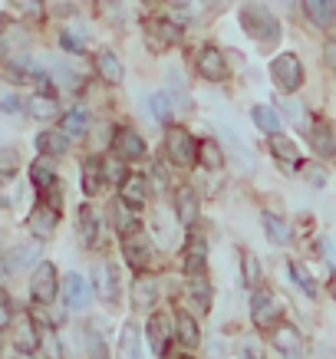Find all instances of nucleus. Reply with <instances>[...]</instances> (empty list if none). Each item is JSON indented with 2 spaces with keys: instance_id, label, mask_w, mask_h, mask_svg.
Instances as JSON below:
<instances>
[{
  "instance_id": "nucleus-1",
  "label": "nucleus",
  "mask_w": 336,
  "mask_h": 359,
  "mask_svg": "<svg viewBox=\"0 0 336 359\" xmlns=\"http://www.w3.org/2000/svg\"><path fill=\"white\" fill-rule=\"evenodd\" d=\"M238 17H241V27H244V33H248L250 40H257V43H264V46H274L281 40V23H277V17H274L271 11H264L257 4H248V7H241Z\"/></svg>"
},
{
  "instance_id": "nucleus-2",
  "label": "nucleus",
  "mask_w": 336,
  "mask_h": 359,
  "mask_svg": "<svg viewBox=\"0 0 336 359\" xmlns=\"http://www.w3.org/2000/svg\"><path fill=\"white\" fill-rule=\"evenodd\" d=\"M165 152H168L175 168H191L198 162L201 142H195V135L188 129H182V126H168L165 129Z\"/></svg>"
},
{
  "instance_id": "nucleus-3",
  "label": "nucleus",
  "mask_w": 336,
  "mask_h": 359,
  "mask_svg": "<svg viewBox=\"0 0 336 359\" xmlns=\"http://www.w3.org/2000/svg\"><path fill=\"white\" fill-rule=\"evenodd\" d=\"M122 257L129 264L135 273H145L152 271L155 264V248H152V238L145 234V231H132L122 238Z\"/></svg>"
},
{
  "instance_id": "nucleus-4",
  "label": "nucleus",
  "mask_w": 336,
  "mask_h": 359,
  "mask_svg": "<svg viewBox=\"0 0 336 359\" xmlns=\"http://www.w3.org/2000/svg\"><path fill=\"white\" fill-rule=\"evenodd\" d=\"M53 264H36V271L30 273V300L36 306H50L56 300V290H60V277H56Z\"/></svg>"
},
{
  "instance_id": "nucleus-5",
  "label": "nucleus",
  "mask_w": 336,
  "mask_h": 359,
  "mask_svg": "<svg viewBox=\"0 0 336 359\" xmlns=\"http://www.w3.org/2000/svg\"><path fill=\"white\" fill-rule=\"evenodd\" d=\"M271 76H274V83H277V89L297 93V89L304 86V63L293 53H283L271 63Z\"/></svg>"
},
{
  "instance_id": "nucleus-6",
  "label": "nucleus",
  "mask_w": 336,
  "mask_h": 359,
  "mask_svg": "<svg viewBox=\"0 0 336 359\" xmlns=\"http://www.w3.org/2000/svg\"><path fill=\"white\" fill-rule=\"evenodd\" d=\"M281 316H283V306L281 300L274 294H267V290H254L250 294V320H254V327H274V323H281Z\"/></svg>"
},
{
  "instance_id": "nucleus-7",
  "label": "nucleus",
  "mask_w": 336,
  "mask_h": 359,
  "mask_svg": "<svg viewBox=\"0 0 336 359\" xmlns=\"http://www.w3.org/2000/svg\"><path fill=\"white\" fill-rule=\"evenodd\" d=\"M271 346L281 353L283 359H304V337L297 333V327L293 323H274L271 327Z\"/></svg>"
},
{
  "instance_id": "nucleus-8",
  "label": "nucleus",
  "mask_w": 336,
  "mask_h": 359,
  "mask_svg": "<svg viewBox=\"0 0 336 359\" xmlns=\"http://www.w3.org/2000/svg\"><path fill=\"white\" fill-rule=\"evenodd\" d=\"M172 333H175V320L159 310V313L149 316V323H145V339H149V349H152L155 356H168V346H172Z\"/></svg>"
},
{
  "instance_id": "nucleus-9",
  "label": "nucleus",
  "mask_w": 336,
  "mask_h": 359,
  "mask_svg": "<svg viewBox=\"0 0 336 359\" xmlns=\"http://www.w3.org/2000/svg\"><path fill=\"white\" fill-rule=\"evenodd\" d=\"M56 228H60V211H56L53 205H46V201L33 205V211L27 215V231H30L33 238L50 241L56 234Z\"/></svg>"
},
{
  "instance_id": "nucleus-10",
  "label": "nucleus",
  "mask_w": 336,
  "mask_h": 359,
  "mask_svg": "<svg viewBox=\"0 0 336 359\" xmlns=\"http://www.w3.org/2000/svg\"><path fill=\"white\" fill-rule=\"evenodd\" d=\"M184 273H208V238L201 231H191L184 238V257H182Z\"/></svg>"
},
{
  "instance_id": "nucleus-11",
  "label": "nucleus",
  "mask_w": 336,
  "mask_h": 359,
  "mask_svg": "<svg viewBox=\"0 0 336 359\" xmlns=\"http://www.w3.org/2000/svg\"><path fill=\"white\" fill-rule=\"evenodd\" d=\"M195 69L205 79H211V83H224V79H228V73H231V69H228V60H224V53H221L217 46H205V50L198 53Z\"/></svg>"
},
{
  "instance_id": "nucleus-12",
  "label": "nucleus",
  "mask_w": 336,
  "mask_h": 359,
  "mask_svg": "<svg viewBox=\"0 0 336 359\" xmlns=\"http://www.w3.org/2000/svg\"><path fill=\"white\" fill-rule=\"evenodd\" d=\"M109 168L106 158H99V155H89L86 162H83V195L96 198L102 188L109 185Z\"/></svg>"
},
{
  "instance_id": "nucleus-13",
  "label": "nucleus",
  "mask_w": 336,
  "mask_h": 359,
  "mask_svg": "<svg viewBox=\"0 0 336 359\" xmlns=\"http://www.w3.org/2000/svg\"><path fill=\"white\" fill-rule=\"evenodd\" d=\"M112 149H116V155H119L122 162H139L142 155H145V142H142V135L132 126H122L112 135Z\"/></svg>"
},
{
  "instance_id": "nucleus-14",
  "label": "nucleus",
  "mask_w": 336,
  "mask_h": 359,
  "mask_svg": "<svg viewBox=\"0 0 336 359\" xmlns=\"http://www.w3.org/2000/svg\"><path fill=\"white\" fill-rule=\"evenodd\" d=\"M96 290H99V297H102L109 306L122 304V273H119L116 264H102V267H99Z\"/></svg>"
},
{
  "instance_id": "nucleus-15",
  "label": "nucleus",
  "mask_w": 336,
  "mask_h": 359,
  "mask_svg": "<svg viewBox=\"0 0 336 359\" xmlns=\"http://www.w3.org/2000/svg\"><path fill=\"white\" fill-rule=\"evenodd\" d=\"M63 300L69 310H86L89 300H93V294H89V283L83 280V273H66V280H63Z\"/></svg>"
},
{
  "instance_id": "nucleus-16",
  "label": "nucleus",
  "mask_w": 336,
  "mask_h": 359,
  "mask_svg": "<svg viewBox=\"0 0 336 359\" xmlns=\"http://www.w3.org/2000/svg\"><path fill=\"white\" fill-rule=\"evenodd\" d=\"M175 215H178V221H182L184 228H195L198 224L201 201H198L195 188H178V191H175Z\"/></svg>"
},
{
  "instance_id": "nucleus-17",
  "label": "nucleus",
  "mask_w": 336,
  "mask_h": 359,
  "mask_svg": "<svg viewBox=\"0 0 336 359\" xmlns=\"http://www.w3.org/2000/svg\"><path fill=\"white\" fill-rule=\"evenodd\" d=\"M184 290H188V300L195 304L198 313H208V310H211V304H215V287H211V280H208L205 273H191L188 283H184Z\"/></svg>"
},
{
  "instance_id": "nucleus-18",
  "label": "nucleus",
  "mask_w": 336,
  "mask_h": 359,
  "mask_svg": "<svg viewBox=\"0 0 336 359\" xmlns=\"http://www.w3.org/2000/svg\"><path fill=\"white\" fill-rule=\"evenodd\" d=\"M159 304V280L149 277V273H139L132 280V306L135 310H152Z\"/></svg>"
},
{
  "instance_id": "nucleus-19",
  "label": "nucleus",
  "mask_w": 336,
  "mask_h": 359,
  "mask_svg": "<svg viewBox=\"0 0 336 359\" xmlns=\"http://www.w3.org/2000/svg\"><path fill=\"white\" fill-rule=\"evenodd\" d=\"M119 198L132 208L145 205V201H149V182H145V175H135V172L126 175L119 182Z\"/></svg>"
},
{
  "instance_id": "nucleus-20",
  "label": "nucleus",
  "mask_w": 336,
  "mask_h": 359,
  "mask_svg": "<svg viewBox=\"0 0 336 359\" xmlns=\"http://www.w3.org/2000/svg\"><path fill=\"white\" fill-rule=\"evenodd\" d=\"M30 182H33V188H36L40 195H43L46 188L60 185V178H56V162H53V155H40V158L30 165Z\"/></svg>"
},
{
  "instance_id": "nucleus-21",
  "label": "nucleus",
  "mask_w": 336,
  "mask_h": 359,
  "mask_svg": "<svg viewBox=\"0 0 336 359\" xmlns=\"http://www.w3.org/2000/svg\"><path fill=\"white\" fill-rule=\"evenodd\" d=\"M175 337H178V343H182L184 349H195L198 343H201V330H198L195 316L188 313V310H175Z\"/></svg>"
},
{
  "instance_id": "nucleus-22",
  "label": "nucleus",
  "mask_w": 336,
  "mask_h": 359,
  "mask_svg": "<svg viewBox=\"0 0 336 359\" xmlns=\"http://www.w3.org/2000/svg\"><path fill=\"white\" fill-rule=\"evenodd\" d=\"M145 33H149L152 50H159V53H162L165 46H172L182 40V27H175V23H168V20H152L145 27Z\"/></svg>"
},
{
  "instance_id": "nucleus-23",
  "label": "nucleus",
  "mask_w": 336,
  "mask_h": 359,
  "mask_svg": "<svg viewBox=\"0 0 336 359\" xmlns=\"http://www.w3.org/2000/svg\"><path fill=\"white\" fill-rule=\"evenodd\" d=\"M76 234L83 238L86 248H96L99 244V211L93 205H83L76 211Z\"/></svg>"
},
{
  "instance_id": "nucleus-24",
  "label": "nucleus",
  "mask_w": 336,
  "mask_h": 359,
  "mask_svg": "<svg viewBox=\"0 0 336 359\" xmlns=\"http://www.w3.org/2000/svg\"><path fill=\"white\" fill-rule=\"evenodd\" d=\"M310 139H314V152L320 158H336V132L330 129L326 119H316L310 126Z\"/></svg>"
},
{
  "instance_id": "nucleus-25",
  "label": "nucleus",
  "mask_w": 336,
  "mask_h": 359,
  "mask_svg": "<svg viewBox=\"0 0 336 359\" xmlns=\"http://www.w3.org/2000/svg\"><path fill=\"white\" fill-rule=\"evenodd\" d=\"M23 109L30 112L33 119L50 122V119H56V116H60V102H56V96H50V93H33V96H27Z\"/></svg>"
},
{
  "instance_id": "nucleus-26",
  "label": "nucleus",
  "mask_w": 336,
  "mask_h": 359,
  "mask_svg": "<svg viewBox=\"0 0 336 359\" xmlns=\"http://www.w3.org/2000/svg\"><path fill=\"white\" fill-rule=\"evenodd\" d=\"M271 152H274V158H277V162L281 165H287V168H297V172H300V149H297V142H290L287 139V135H281V132H277V135H271Z\"/></svg>"
},
{
  "instance_id": "nucleus-27",
  "label": "nucleus",
  "mask_w": 336,
  "mask_h": 359,
  "mask_svg": "<svg viewBox=\"0 0 336 359\" xmlns=\"http://www.w3.org/2000/svg\"><path fill=\"white\" fill-rule=\"evenodd\" d=\"M96 73H99L102 79H106L109 86H119L122 79H126V69H122L119 56L109 53V50H102V53L96 56Z\"/></svg>"
},
{
  "instance_id": "nucleus-28",
  "label": "nucleus",
  "mask_w": 336,
  "mask_h": 359,
  "mask_svg": "<svg viewBox=\"0 0 336 359\" xmlns=\"http://www.w3.org/2000/svg\"><path fill=\"white\" fill-rule=\"evenodd\" d=\"M36 149H40V155H53V158H60V155L69 149V142H66V132L63 129H46L36 135Z\"/></svg>"
},
{
  "instance_id": "nucleus-29",
  "label": "nucleus",
  "mask_w": 336,
  "mask_h": 359,
  "mask_svg": "<svg viewBox=\"0 0 336 359\" xmlns=\"http://www.w3.org/2000/svg\"><path fill=\"white\" fill-rule=\"evenodd\" d=\"M304 11L316 27H333L336 23V4L333 0H304Z\"/></svg>"
},
{
  "instance_id": "nucleus-30",
  "label": "nucleus",
  "mask_w": 336,
  "mask_h": 359,
  "mask_svg": "<svg viewBox=\"0 0 336 359\" xmlns=\"http://www.w3.org/2000/svg\"><path fill=\"white\" fill-rule=\"evenodd\" d=\"M60 129L69 135V139H83L89 132V112L86 109H69L66 116H60Z\"/></svg>"
},
{
  "instance_id": "nucleus-31",
  "label": "nucleus",
  "mask_w": 336,
  "mask_h": 359,
  "mask_svg": "<svg viewBox=\"0 0 336 359\" xmlns=\"http://www.w3.org/2000/svg\"><path fill=\"white\" fill-rule=\"evenodd\" d=\"M13 330V343H17V349H36V339H40V327H36V320H33L30 313L23 316Z\"/></svg>"
},
{
  "instance_id": "nucleus-32",
  "label": "nucleus",
  "mask_w": 336,
  "mask_h": 359,
  "mask_svg": "<svg viewBox=\"0 0 336 359\" xmlns=\"http://www.w3.org/2000/svg\"><path fill=\"white\" fill-rule=\"evenodd\" d=\"M260 221H264V231H267V238H271L274 244H290L293 231H290V224H287L281 215H274V211H264V215H260Z\"/></svg>"
},
{
  "instance_id": "nucleus-33",
  "label": "nucleus",
  "mask_w": 336,
  "mask_h": 359,
  "mask_svg": "<svg viewBox=\"0 0 336 359\" xmlns=\"http://www.w3.org/2000/svg\"><path fill=\"white\" fill-rule=\"evenodd\" d=\"M119 353L122 359H142V339H139V327L135 323H126L119 333Z\"/></svg>"
},
{
  "instance_id": "nucleus-34",
  "label": "nucleus",
  "mask_w": 336,
  "mask_h": 359,
  "mask_svg": "<svg viewBox=\"0 0 336 359\" xmlns=\"http://www.w3.org/2000/svg\"><path fill=\"white\" fill-rule=\"evenodd\" d=\"M36 353H40V359H63V343H60V337L53 333V327H40V339H36Z\"/></svg>"
},
{
  "instance_id": "nucleus-35",
  "label": "nucleus",
  "mask_w": 336,
  "mask_h": 359,
  "mask_svg": "<svg viewBox=\"0 0 336 359\" xmlns=\"http://www.w3.org/2000/svg\"><path fill=\"white\" fill-rule=\"evenodd\" d=\"M40 257V244H20V248H13L7 257H4V271L11 273L17 271V267H23V264H30Z\"/></svg>"
},
{
  "instance_id": "nucleus-36",
  "label": "nucleus",
  "mask_w": 336,
  "mask_h": 359,
  "mask_svg": "<svg viewBox=\"0 0 336 359\" xmlns=\"http://www.w3.org/2000/svg\"><path fill=\"white\" fill-rule=\"evenodd\" d=\"M250 119H254V126H257L260 132H267V135H277V132H281V116H277L271 106H254V109H250Z\"/></svg>"
},
{
  "instance_id": "nucleus-37",
  "label": "nucleus",
  "mask_w": 336,
  "mask_h": 359,
  "mask_svg": "<svg viewBox=\"0 0 336 359\" xmlns=\"http://www.w3.org/2000/svg\"><path fill=\"white\" fill-rule=\"evenodd\" d=\"M198 162H201V168H208V172H221L224 168V152H221V145L217 142H201V152H198Z\"/></svg>"
},
{
  "instance_id": "nucleus-38",
  "label": "nucleus",
  "mask_w": 336,
  "mask_h": 359,
  "mask_svg": "<svg viewBox=\"0 0 336 359\" xmlns=\"http://www.w3.org/2000/svg\"><path fill=\"white\" fill-rule=\"evenodd\" d=\"M116 228H119V234L126 238V234H132V231H142L139 218H135V208L126 205L119 198V205H116Z\"/></svg>"
},
{
  "instance_id": "nucleus-39",
  "label": "nucleus",
  "mask_w": 336,
  "mask_h": 359,
  "mask_svg": "<svg viewBox=\"0 0 336 359\" xmlns=\"http://www.w3.org/2000/svg\"><path fill=\"white\" fill-rule=\"evenodd\" d=\"M241 273H244V287L257 290L260 287V261H257V254L241 250Z\"/></svg>"
},
{
  "instance_id": "nucleus-40",
  "label": "nucleus",
  "mask_w": 336,
  "mask_h": 359,
  "mask_svg": "<svg viewBox=\"0 0 336 359\" xmlns=\"http://www.w3.org/2000/svg\"><path fill=\"white\" fill-rule=\"evenodd\" d=\"M287 277H290V280L297 283V287H300V290H304L307 297H316V280H314V277H310V273H307V267H304V264L290 261V264H287Z\"/></svg>"
},
{
  "instance_id": "nucleus-41",
  "label": "nucleus",
  "mask_w": 336,
  "mask_h": 359,
  "mask_svg": "<svg viewBox=\"0 0 336 359\" xmlns=\"http://www.w3.org/2000/svg\"><path fill=\"white\" fill-rule=\"evenodd\" d=\"M149 106H152L155 119L162 122V126H168V122H172V102H168V96H165V93H155V96L149 99Z\"/></svg>"
},
{
  "instance_id": "nucleus-42",
  "label": "nucleus",
  "mask_w": 336,
  "mask_h": 359,
  "mask_svg": "<svg viewBox=\"0 0 336 359\" xmlns=\"http://www.w3.org/2000/svg\"><path fill=\"white\" fill-rule=\"evenodd\" d=\"M300 175H304L307 185H314V188H323L326 185V172L316 162H304V165H300Z\"/></svg>"
},
{
  "instance_id": "nucleus-43",
  "label": "nucleus",
  "mask_w": 336,
  "mask_h": 359,
  "mask_svg": "<svg viewBox=\"0 0 336 359\" xmlns=\"http://www.w3.org/2000/svg\"><path fill=\"white\" fill-rule=\"evenodd\" d=\"M60 43L66 46V50H69V53H83V50H86V36H83V33H73V30H66L63 36H60Z\"/></svg>"
},
{
  "instance_id": "nucleus-44",
  "label": "nucleus",
  "mask_w": 336,
  "mask_h": 359,
  "mask_svg": "<svg viewBox=\"0 0 336 359\" xmlns=\"http://www.w3.org/2000/svg\"><path fill=\"white\" fill-rule=\"evenodd\" d=\"M20 13H30V17H43V0H11Z\"/></svg>"
},
{
  "instance_id": "nucleus-45",
  "label": "nucleus",
  "mask_w": 336,
  "mask_h": 359,
  "mask_svg": "<svg viewBox=\"0 0 336 359\" xmlns=\"http://www.w3.org/2000/svg\"><path fill=\"white\" fill-rule=\"evenodd\" d=\"M0 168H4V178H11V175L17 172V155H13V149H4V162H0Z\"/></svg>"
},
{
  "instance_id": "nucleus-46",
  "label": "nucleus",
  "mask_w": 336,
  "mask_h": 359,
  "mask_svg": "<svg viewBox=\"0 0 336 359\" xmlns=\"http://www.w3.org/2000/svg\"><path fill=\"white\" fill-rule=\"evenodd\" d=\"M323 60L330 63V69H336V40H333V36H330V40H326V46H323Z\"/></svg>"
},
{
  "instance_id": "nucleus-47",
  "label": "nucleus",
  "mask_w": 336,
  "mask_h": 359,
  "mask_svg": "<svg viewBox=\"0 0 336 359\" xmlns=\"http://www.w3.org/2000/svg\"><path fill=\"white\" fill-rule=\"evenodd\" d=\"M4 109H7V112H17V109H20L17 96H4Z\"/></svg>"
},
{
  "instance_id": "nucleus-48",
  "label": "nucleus",
  "mask_w": 336,
  "mask_h": 359,
  "mask_svg": "<svg viewBox=\"0 0 336 359\" xmlns=\"http://www.w3.org/2000/svg\"><path fill=\"white\" fill-rule=\"evenodd\" d=\"M244 359H264V353H260V349H254V346H250V349H244Z\"/></svg>"
},
{
  "instance_id": "nucleus-49",
  "label": "nucleus",
  "mask_w": 336,
  "mask_h": 359,
  "mask_svg": "<svg viewBox=\"0 0 336 359\" xmlns=\"http://www.w3.org/2000/svg\"><path fill=\"white\" fill-rule=\"evenodd\" d=\"M89 359H109V356H106V346H96V349H93V356H89Z\"/></svg>"
},
{
  "instance_id": "nucleus-50",
  "label": "nucleus",
  "mask_w": 336,
  "mask_h": 359,
  "mask_svg": "<svg viewBox=\"0 0 336 359\" xmlns=\"http://www.w3.org/2000/svg\"><path fill=\"white\" fill-rule=\"evenodd\" d=\"M326 290H330V297H333V300H336V277H333V280H330V283H326Z\"/></svg>"
},
{
  "instance_id": "nucleus-51",
  "label": "nucleus",
  "mask_w": 336,
  "mask_h": 359,
  "mask_svg": "<svg viewBox=\"0 0 336 359\" xmlns=\"http://www.w3.org/2000/svg\"><path fill=\"white\" fill-rule=\"evenodd\" d=\"M165 359H191V356H188V353H168Z\"/></svg>"
},
{
  "instance_id": "nucleus-52",
  "label": "nucleus",
  "mask_w": 336,
  "mask_h": 359,
  "mask_svg": "<svg viewBox=\"0 0 336 359\" xmlns=\"http://www.w3.org/2000/svg\"><path fill=\"white\" fill-rule=\"evenodd\" d=\"M13 359H33V356H30V349H20V353H17Z\"/></svg>"
},
{
  "instance_id": "nucleus-53",
  "label": "nucleus",
  "mask_w": 336,
  "mask_h": 359,
  "mask_svg": "<svg viewBox=\"0 0 336 359\" xmlns=\"http://www.w3.org/2000/svg\"><path fill=\"white\" fill-rule=\"evenodd\" d=\"M281 4H283V7H293V4H297V0H281Z\"/></svg>"
},
{
  "instance_id": "nucleus-54",
  "label": "nucleus",
  "mask_w": 336,
  "mask_h": 359,
  "mask_svg": "<svg viewBox=\"0 0 336 359\" xmlns=\"http://www.w3.org/2000/svg\"><path fill=\"white\" fill-rule=\"evenodd\" d=\"M175 4H188V0H175Z\"/></svg>"
},
{
  "instance_id": "nucleus-55",
  "label": "nucleus",
  "mask_w": 336,
  "mask_h": 359,
  "mask_svg": "<svg viewBox=\"0 0 336 359\" xmlns=\"http://www.w3.org/2000/svg\"><path fill=\"white\" fill-rule=\"evenodd\" d=\"M145 4H155V0H145Z\"/></svg>"
}]
</instances>
